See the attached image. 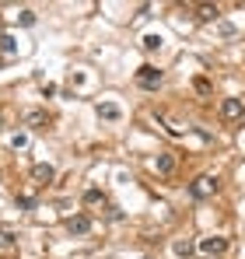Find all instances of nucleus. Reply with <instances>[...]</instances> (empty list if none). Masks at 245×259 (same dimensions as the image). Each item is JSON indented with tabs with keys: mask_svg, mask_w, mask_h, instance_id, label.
<instances>
[{
	"mask_svg": "<svg viewBox=\"0 0 245 259\" xmlns=\"http://www.w3.org/2000/svg\"><path fill=\"white\" fill-rule=\"evenodd\" d=\"M158 46H161V35H147V39H144V49H147V53H154Z\"/></svg>",
	"mask_w": 245,
	"mask_h": 259,
	"instance_id": "obj_13",
	"label": "nucleus"
},
{
	"mask_svg": "<svg viewBox=\"0 0 245 259\" xmlns=\"http://www.w3.org/2000/svg\"><path fill=\"white\" fill-rule=\"evenodd\" d=\"M137 84H140V88H158V84H161V70H158V67H140V70H137Z\"/></svg>",
	"mask_w": 245,
	"mask_h": 259,
	"instance_id": "obj_3",
	"label": "nucleus"
},
{
	"mask_svg": "<svg viewBox=\"0 0 245 259\" xmlns=\"http://www.w3.org/2000/svg\"><path fill=\"white\" fill-rule=\"evenodd\" d=\"M154 168H158L161 175H172V172H175V154H158V158H154Z\"/></svg>",
	"mask_w": 245,
	"mask_h": 259,
	"instance_id": "obj_8",
	"label": "nucleus"
},
{
	"mask_svg": "<svg viewBox=\"0 0 245 259\" xmlns=\"http://www.w3.org/2000/svg\"><path fill=\"white\" fill-rule=\"evenodd\" d=\"M53 175H56V172H53V165H46V161H39V165L32 168V179H35V182H53Z\"/></svg>",
	"mask_w": 245,
	"mask_h": 259,
	"instance_id": "obj_6",
	"label": "nucleus"
},
{
	"mask_svg": "<svg viewBox=\"0 0 245 259\" xmlns=\"http://www.w3.org/2000/svg\"><path fill=\"white\" fill-rule=\"evenodd\" d=\"M196 91H200V95H210V81L200 77V81H196Z\"/></svg>",
	"mask_w": 245,
	"mask_h": 259,
	"instance_id": "obj_17",
	"label": "nucleus"
},
{
	"mask_svg": "<svg viewBox=\"0 0 245 259\" xmlns=\"http://www.w3.org/2000/svg\"><path fill=\"white\" fill-rule=\"evenodd\" d=\"M14 245H18L14 228H0V249H14Z\"/></svg>",
	"mask_w": 245,
	"mask_h": 259,
	"instance_id": "obj_11",
	"label": "nucleus"
},
{
	"mask_svg": "<svg viewBox=\"0 0 245 259\" xmlns=\"http://www.w3.org/2000/svg\"><path fill=\"white\" fill-rule=\"evenodd\" d=\"M172 249H175V256H179V259H189L193 252H196V245H193L189 238H175V242H172Z\"/></svg>",
	"mask_w": 245,
	"mask_h": 259,
	"instance_id": "obj_7",
	"label": "nucleus"
},
{
	"mask_svg": "<svg viewBox=\"0 0 245 259\" xmlns=\"http://www.w3.org/2000/svg\"><path fill=\"white\" fill-rule=\"evenodd\" d=\"M214 189H217V175H200V179L189 186V196H193V200H203V196H210Z\"/></svg>",
	"mask_w": 245,
	"mask_h": 259,
	"instance_id": "obj_1",
	"label": "nucleus"
},
{
	"mask_svg": "<svg viewBox=\"0 0 245 259\" xmlns=\"http://www.w3.org/2000/svg\"><path fill=\"white\" fill-rule=\"evenodd\" d=\"M0 49H4V53H14V49H18V42H14L11 35H4V39H0Z\"/></svg>",
	"mask_w": 245,
	"mask_h": 259,
	"instance_id": "obj_15",
	"label": "nucleus"
},
{
	"mask_svg": "<svg viewBox=\"0 0 245 259\" xmlns=\"http://www.w3.org/2000/svg\"><path fill=\"white\" fill-rule=\"evenodd\" d=\"M242 116H245V105H242V98H224V102H221V119L235 123V119H242Z\"/></svg>",
	"mask_w": 245,
	"mask_h": 259,
	"instance_id": "obj_2",
	"label": "nucleus"
},
{
	"mask_svg": "<svg viewBox=\"0 0 245 259\" xmlns=\"http://www.w3.org/2000/svg\"><path fill=\"white\" fill-rule=\"evenodd\" d=\"M98 200H102L98 189H88V193H84V203H98Z\"/></svg>",
	"mask_w": 245,
	"mask_h": 259,
	"instance_id": "obj_16",
	"label": "nucleus"
},
{
	"mask_svg": "<svg viewBox=\"0 0 245 259\" xmlns=\"http://www.w3.org/2000/svg\"><path fill=\"white\" fill-rule=\"evenodd\" d=\"M21 25H35V14L32 11H21Z\"/></svg>",
	"mask_w": 245,
	"mask_h": 259,
	"instance_id": "obj_18",
	"label": "nucleus"
},
{
	"mask_svg": "<svg viewBox=\"0 0 245 259\" xmlns=\"http://www.w3.org/2000/svg\"><path fill=\"white\" fill-rule=\"evenodd\" d=\"M25 123H28V126H46L49 116H46L42 109H28V112H25Z\"/></svg>",
	"mask_w": 245,
	"mask_h": 259,
	"instance_id": "obj_9",
	"label": "nucleus"
},
{
	"mask_svg": "<svg viewBox=\"0 0 245 259\" xmlns=\"http://www.w3.org/2000/svg\"><path fill=\"white\" fill-rule=\"evenodd\" d=\"M11 147H14V151L28 147V137H25V133H14V137H11Z\"/></svg>",
	"mask_w": 245,
	"mask_h": 259,
	"instance_id": "obj_14",
	"label": "nucleus"
},
{
	"mask_svg": "<svg viewBox=\"0 0 245 259\" xmlns=\"http://www.w3.org/2000/svg\"><path fill=\"white\" fill-rule=\"evenodd\" d=\"M67 231H70V235H88V231H91V217H88V214L67 217Z\"/></svg>",
	"mask_w": 245,
	"mask_h": 259,
	"instance_id": "obj_4",
	"label": "nucleus"
},
{
	"mask_svg": "<svg viewBox=\"0 0 245 259\" xmlns=\"http://www.w3.org/2000/svg\"><path fill=\"white\" fill-rule=\"evenodd\" d=\"M98 116L102 119H109V123H116L123 112H119V105H112V102H105V105H98Z\"/></svg>",
	"mask_w": 245,
	"mask_h": 259,
	"instance_id": "obj_10",
	"label": "nucleus"
},
{
	"mask_svg": "<svg viewBox=\"0 0 245 259\" xmlns=\"http://www.w3.org/2000/svg\"><path fill=\"white\" fill-rule=\"evenodd\" d=\"M228 249V238H203L200 242V252H207V256H221Z\"/></svg>",
	"mask_w": 245,
	"mask_h": 259,
	"instance_id": "obj_5",
	"label": "nucleus"
},
{
	"mask_svg": "<svg viewBox=\"0 0 245 259\" xmlns=\"http://www.w3.org/2000/svg\"><path fill=\"white\" fill-rule=\"evenodd\" d=\"M196 14H200V21H217V7H210V4H203Z\"/></svg>",
	"mask_w": 245,
	"mask_h": 259,
	"instance_id": "obj_12",
	"label": "nucleus"
}]
</instances>
